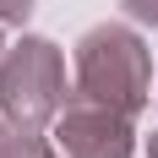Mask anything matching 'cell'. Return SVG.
Returning a JSON list of instances; mask_svg holds the SVG:
<instances>
[{"label": "cell", "mask_w": 158, "mask_h": 158, "mask_svg": "<svg viewBox=\"0 0 158 158\" xmlns=\"http://www.w3.org/2000/svg\"><path fill=\"white\" fill-rule=\"evenodd\" d=\"M77 71H82V98L93 104H109V109L131 114L142 109V93H147V55L142 44L120 27H98L82 38V55H77Z\"/></svg>", "instance_id": "obj_1"}, {"label": "cell", "mask_w": 158, "mask_h": 158, "mask_svg": "<svg viewBox=\"0 0 158 158\" xmlns=\"http://www.w3.org/2000/svg\"><path fill=\"white\" fill-rule=\"evenodd\" d=\"M60 87H65L60 82V55L33 38V44H22L11 60H6V71H0V109L11 114L22 131H33L55 104H60Z\"/></svg>", "instance_id": "obj_2"}, {"label": "cell", "mask_w": 158, "mask_h": 158, "mask_svg": "<svg viewBox=\"0 0 158 158\" xmlns=\"http://www.w3.org/2000/svg\"><path fill=\"white\" fill-rule=\"evenodd\" d=\"M60 147L71 158H126L131 153V126H126L120 109L82 98L77 109L60 120Z\"/></svg>", "instance_id": "obj_3"}, {"label": "cell", "mask_w": 158, "mask_h": 158, "mask_svg": "<svg viewBox=\"0 0 158 158\" xmlns=\"http://www.w3.org/2000/svg\"><path fill=\"white\" fill-rule=\"evenodd\" d=\"M6 158H49V153L33 142V136H22V142H11V153H6Z\"/></svg>", "instance_id": "obj_4"}, {"label": "cell", "mask_w": 158, "mask_h": 158, "mask_svg": "<svg viewBox=\"0 0 158 158\" xmlns=\"http://www.w3.org/2000/svg\"><path fill=\"white\" fill-rule=\"evenodd\" d=\"M126 6L142 16V22H158V0H126Z\"/></svg>", "instance_id": "obj_5"}, {"label": "cell", "mask_w": 158, "mask_h": 158, "mask_svg": "<svg viewBox=\"0 0 158 158\" xmlns=\"http://www.w3.org/2000/svg\"><path fill=\"white\" fill-rule=\"evenodd\" d=\"M27 11V0H0V16H22Z\"/></svg>", "instance_id": "obj_6"}, {"label": "cell", "mask_w": 158, "mask_h": 158, "mask_svg": "<svg viewBox=\"0 0 158 158\" xmlns=\"http://www.w3.org/2000/svg\"><path fill=\"white\" fill-rule=\"evenodd\" d=\"M153 158H158V142H153Z\"/></svg>", "instance_id": "obj_7"}]
</instances>
